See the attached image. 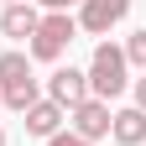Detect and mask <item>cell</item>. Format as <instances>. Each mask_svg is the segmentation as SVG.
<instances>
[{"instance_id":"30bf717a","label":"cell","mask_w":146,"mask_h":146,"mask_svg":"<svg viewBox=\"0 0 146 146\" xmlns=\"http://www.w3.org/2000/svg\"><path fill=\"white\" fill-rule=\"evenodd\" d=\"M120 52H125V63H131V68H141V73H146V26L125 36V47H120Z\"/></svg>"},{"instance_id":"ba28073f","label":"cell","mask_w":146,"mask_h":146,"mask_svg":"<svg viewBox=\"0 0 146 146\" xmlns=\"http://www.w3.org/2000/svg\"><path fill=\"white\" fill-rule=\"evenodd\" d=\"M63 120H68V110H58V104H52V99H36L31 110H26V136H58L63 131Z\"/></svg>"},{"instance_id":"52a82bcc","label":"cell","mask_w":146,"mask_h":146,"mask_svg":"<svg viewBox=\"0 0 146 146\" xmlns=\"http://www.w3.org/2000/svg\"><path fill=\"white\" fill-rule=\"evenodd\" d=\"M36 21H42V11H36L31 0H26V5H5V11H0V31H5L11 42H31Z\"/></svg>"},{"instance_id":"277c9868","label":"cell","mask_w":146,"mask_h":146,"mask_svg":"<svg viewBox=\"0 0 146 146\" xmlns=\"http://www.w3.org/2000/svg\"><path fill=\"white\" fill-rule=\"evenodd\" d=\"M47 99L58 104V110H73V104H84L89 99V78H84V68H52V78H47Z\"/></svg>"},{"instance_id":"9c48e42d","label":"cell","mask_w":146,"mask_h":146,"mask_svg":"<svg viewBox=\"0 0 146 146\" xmlns=\"http://www.w3.org/2000/svg\"><path fill=\"white\" fill-rule=\"evenodd\" d=\"M26 78H36L26 52H0V89H11V84H26Z\"/></svg>"},{"instance_id":"5b68a950","label":"cell","mask_w":146,"mask_h":146,"mask_svg":"<svg viewBox=\"0 0 146 146\" xmlns=\"http://www.w3.org/2000/svg\"><path fill=\"white\" fill-rule=\"evenodd\" d=\"M68 120H73V136H84V141H94V146L110 136V104H104V99H84V104H73Z\"/></svg>"},{"instance_id":"3957f363","label":"cell","mask_w":146,"mask_h":146,"mask_svg":"<svg viewBox=\"0 0 146 146\" xmlns=\"http://www.w3.org/2000/svg\"><path fill=\"white\" fill-rule=\"evenodd\" d=\"M125 16H131V0H84L78 5V31H89V36H110Z\"/></svg>"},{"instance_id":"8fae6325","label":"cell","mask_w":146,"mask_h":146,"mask_svg":"<svg viewBox=\"0 0 146 146\" xmlns=\"http://www.w3.org/2000/svg\"><path fill=\"white\" fill-rule=\"evenodd\" d=\"M47 146H94V141H84V136H73V131H58V136H47Z\"/></svg>"},{"instance_id":"7a4b0ae2","label":"cell","mask_w":146,"mask_h":146,"mask_svg":"<svg viewBox=\"0 0 146 146\" xmlns=\"http://www.w3.org/2000/svg\"><path fill=\"white\" fill-rule=\"evenodd\" d=\"M73 36H78V21H73L68 11H47L42 21H36L31 42H26V58H31V63H58Z\"/></svg>"},{"instance_id":"6da1fadb","label":"cell","mask_w":146,"mask_h":146,"mask_svg":"<svg viewBox=\"0 0 146 146\" xmlns=\"http://www.w3.org/2000/svg\"><path fill=\"white\" fill-rule=\"evenodd\" d=\"M84 78H89V99H120L125 89H131V63H125V52L115 42H99L94 47V58H89L84 68Z\"/></svg>"},{"instance_id":"7c38bea8","label":"cell","mask_w":146,"mask_h":146,"mask_svg":"<svg viewBox=\"0 0 146 146\" xmlns=\"http://www.w3.org/2000/svg\"><path fill=\"white\" fill-rule=\"evenodd\" d=\"M131 94H136V110H141V115H146V73H141V78L131 84Z\"/></svg>"},{"instance_id":"9a60e30c","label":"cell","mask_w":146,"mask_h":146,"mask_svg":"<svg viewBox=\"0 0 146 146\" xmlns=\"http://www.w3.org/2000/svg\"><path fill=\"white\" fill-rule=\"evenodd\" d=\"M0 146H5V131H0Z\"/></svg>"},{"instance_id":"4fadbf2b","label":"cell","mask_w":146,"mask_h":146,"mask_svg":"<svg viewBox=\"0 0 146 146\" xmlns=\"http://www.w3.org/2000/svg\"><path fill=\"white\" fill-rule=\"evenodd\" d=\"M5 5H26V0H5Z\"/></svg>"},{"instance_id":"5bb4252c","label":"cell","mask_w":146,"mask_h":146,"mask_svg":"<svg viewBox=\"0 0 146 146\" xmlns=\"http://www.w3.org/2000/svg\"><path fill=\"white\" fill-rule=\"evenodd\" d=\"M73 5H84V0H68V11H73Z\"/></svg>"},{"instance_id":"8992f818","label":"cell","mask_w":146,"mask_h":146,"mask_svg":"<svg viewBox=\"0 0 146 146\" xmlns=\"http://www.w3.org/2000/svg\"><path fill=\"white\" fill-rule=\"evenodd\" d=\"M110 136H115V146H146V115L136 104L110 110Z\"/></svg>"}]
</instances>
